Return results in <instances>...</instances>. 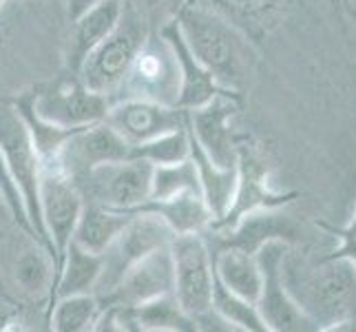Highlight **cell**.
Here are the masks:
<instances>
[{
	"label": "cell",
	"mask_w": 356,
	"mask_h": 332,
	"mask_svg": "<svg viewBox=\"0 0 356 332\" xmlns=\"http://www.w3.org/2000/svg\"><path fill=\"white\" fill-rule=\"evenodd\" d=\"M0 193H3V200H5L7 213L11 215V219L16 221L18 228L22 232H27V235L35 242L31 221L27 217V211H24V204H22V198H20V191L16 187V182H14V177H11V173H9V166L5 162L3 151H0Z\"/></svg>",
	"instance_id": "cell-32"
},
{
	"label": "cell",
	"mask_w": 356,
	"mask_h": 332,
	"mask_svg": "<svg viewBox=\"0 0 356 332\" xmlns=\"http://www.w3.org/2000/svg\"><path fill=\"white\" fill-rule=\"evenodd\" d=\"M133 157H142L146 162H151L153 166L159 164H175L181 159L191 157V138H188V129L181 127L175 131H168L164 135H157V138L135 144L133 146Z\"/></svg>",
	"instance_id": "cell-30"
},
{
	"label": "cell",
	"mask_w": 356,
	"mask_h": 332,
	"mask_svg": "<svg viewBox=\"0 0 356 332\" xmlns=\"http://www.w3.org/2000/svg\"><path fill=\"white\" fill-rule=\"evenodd\" d=\"M213 266H215V279L219 284L243 299L254 303L259 301L264 275H261L259 260H257V253L237 244H224L213 255Z\"/></svg>",
	"instance_id": "cell-20"
},
{
	"label": "cell",
	"mask_w": 356,
	"mask_h": 332,
	"mask_svg": "<svg viewBox=\"0 0 356 332\" xmlns=\"http://www.w3.org/2000/svg\"><path fill=\"white\" fill-rule=\"evenodd\" d=\"M173 292V260H170V246L168 248L153 251L140 262H135L120 284L104 294L100 306H140L144 301H151L159 294Z\"/></svg>",
	"instance_id": "cell-16"
},
{
	"label": "cell",
	"mask_w": 356,
	"mask_h": 332,
	"mask_svg": "<svg viewBox=\"0 0 356 332\" xmlns=\"http://www.w3.org/2000/svg\"><path fill=\"white\" fill-rule=\"evenodd\" d=\"M131 153L133 144H129L108 122L102 120L73 133L54 162H58L65 173L76 180L100 164L129 159L133 157Z\"/></svg>",
	"instance_id": "cell-15"
},
{
	"label": "cell",
	"mask_w": 356,
	"mask_h": 332,
	"mask_svg": "<svg viewBox=\"0 0 356 332\" xmlns=\"http://www.w3.org/2000/svg\"><path fill=\"white\" fill-rule=\"evenodd\" d=\"M215 14L237 27L252 45L264 40L284 14V0H202Z\"/></svg>",
	"instance_id": "cell-21"
},
{
	"label": "cell",
	"mask_w": 356,
	"mask_h": 332,
	"mask_svg": "<svg viewBox=\"0 0 356 332\" xmlns=\"http://www.w3.org/2000/svg\"><path fill=\"white\" fill-rule=\"evenodd\" d=\"M213 310L222 317L232 330L268 332L257 303L230 292L226 286L219 284L217 279H215V290H213Z\"/></svg>",
	"instance_id": "cell-29"
},
{
	"label": "cell",
	"mask_w": 356,
	"mask_h": 332,
	"mask_svg": "<svg viewBox=\"0 0 356 332\" xmlns=\"http://www.w3.org/2000/svg\"><path fill=\"white\" fill-rule=\"evenodd\" d=\"M120 213H124L129 217L155 215L162 221H166L175 235H184V232H206L213 224V213L200 191H184L164 200L149 198L142 204L129 208V211H120Z\"/></svg>",
	"instance_id": "cell-18"
},
{
	"label": "cell",
	"mask_w": 356,
	"mask_h": 332,
	"mask_svg": "<svg viewBox=\"0 0 356 332\" xmlns=\"http://www.w3.org/2000/svg\"><path fill=\"white\" fill-rule=\"evenodd\" d=\"M173 237L175 232L159 217L133 215L127 221V226L120 230V235L113 239V244L102 253L104 266L93 294L95 297L108 294L120 284V279L124 277V273L135 262H140L142 257H146L153 251L168 248Z\"/></svg>",
	"instance_id": "cell-8"
},
{
	"label": "cell",
	"mask_w": 356,
	"mask_h": 332,
	"mask_svg": "<svg viewBox=\"0 0 356 332\" xmlns=\"http://www.w3.org/2000/svg\"><path fill=\"white\" fill-rule=\"evenodd\" d=\"M0 151H3L9 173L20 191L24 211H27V217L33 228V237L40 246H44L47 253L51 255V260H54V246L47 235L42 213H40L42 162L31 142L27 127H24L22 118L18 116V111L11 106V102L0 104Z\"/></svg>",
	"instance_id": "cell-4"
},
{
	"label": "cell",
	"mask_w": 356,
	"mask_h": 332,
	"mask_svg": "<svg viewBox=\"0 0 356 332\" xmlns=\"http://www.w3.org/2000/svg\"><path fill=\"white\" fill-rule=\"evenodd\" d=\"M184 191H200L197 171H195L193 159H181L175 164H159L153 166L151 180V195L153 200H164L170 195H177ZM202 193V191H200Z\"/></svg>",
	"instance_id": "cell-31"
},
{
	"label": "cell",
	"mask_w": 356,
	"mask_h": 332,
	"mask_svg": "<svg viewBox=\"0 0 356 332\" xmlns=\"http://www.w3.org/2000/svg\"><path fill=\"white\" fill-rule=\"evenodd\" d=\"M151 180L153 164L142 157H129L122 162L95 166L76 177V184L84 202L100 204L113 211H129L149 200Z\"/></svg>",
	"instance_id": "cell-7"
},
{
	"label": "cell",
	"mask_w": 356,
	"mask_h": 332,
	"mask_svg": "<svg viewBox=\"0 0 356 332\" xmlns=\"http://www.w3.org/2000/svg\"><path fill=\"white\" fill-rule=\"evenodd\" d=\"M159 35H162V38L170 45V49H173L177 67H179V93H177L175 106H179L184 111H193V109L204 106L206 102H211L217 93L230 91V89H224L222 84L215 80L213 73L193 56V52L188 49L186 40H184V35L177 27L175 18L162 24Z\"/></svg>",
	"instance_id": "cell-17"
},
{
	"label": "cell",
	"mask_w": 356,
	"mask_h": 332,
	"mask_svg": "<svg viewBox=\"0 0 356 332\" xmlns=\"http://www.w3.org/2000/svg\"><path fill=\"white\" fill-rule=\"evenodd\" d=\"M146 38H149V27L142 9L127 0L118 27L87 56L76 73L78 80L87 89L113 100Z\"/></svg>",
	"instance_id": "cell-3"
},
{
	"label": "cell",
	"mask_w": 356,
	"mask_h": 332,
	"mask_svg": "<svg viewBox=\"0 0 356 332\" xmlns=\"http://www.w3.org/2000/svg\"><path fill=\"white\" fill-rule=\"evenodd\" d=\"M9 102L18 111V116L22 118L24 127H27V131L31 135V142L35 146V151H38V155H40L42 164L54 162V159L60 155V151H63L65 142L78 129H82V127L67 129V127H58V125H51V122L42 120L33 109V91H24V93H20L18 97H14V100H9Z\"/></svg>",
	"instance_id": "cell-25"
},
{
	"label": "cell",
	"mask_w": 356,
	"mask_h": 332,
	"mask_svg": "<svg viewBox=\"0 0 356 332\" xmlns=\"http://www.w3.org/2000/svg\"><path fill=\"white\" fill-rule=\"evenodd\" d=\"M330 232H334V237L339 239V246L334 253V257H343V260H350L356 266V211L352 215V219L348 221L346 226L339 228H330Z\"/></svg>",
	"instance_id": "cell-33"
},
{
	"label": "cell",
	"mask_w": 356,
	"mask_h": 332,
	"mask_svg": "<svg viewBox=\"0 0 356 332\" xmlns=\"http://www.w3.org/2000/svg\"><path fill=\"white\" fill-rule=\"evenodd\" d=\"M241 106L239 91H222L200 109L186 111V127L204 153L217 166H237V138L230 129V120Z\"/></svg>",
	"instance_id": "cell-12"
},
{
	"label": "cell",
	"mask_w": 356,
	"mask_h": 332,
	"mask_svg": "<svg viewBox=\"0 0 356 332\" xmlns=\"http://www.w3.org/2000/svg\"><path fill=\"white\" fill-rule=\"evenodd\" d=\"M7 3V0H0V9H3V5Z\"/></svg>",
	"instance_id": "cell-39"
},
{
	"label": "cell",
	"mask_w": 356,
	"mask_h": 332,
	"mask_svg": "<svg viewBox=\"0 0 356 332\" xmlns=\"http://www.w3.org/2000/svg\"><path fill=\"white\" fill-rule=\"evenodd\" d=\"M102 266H104V255L89 253L80 248L76 242H71L65 251V260L51 290V306L58 297L93 292L97 286V279L102 275Z\"/></svg>",
	"instance_id": "cell-23"
},
{
	"label": "cell",
	"mask_w": 356,
	"mask_h": 332,
	"mask_svg": "<svg viewBox=\"0 0 356 332\" xmlns=\"http://www.w3.org/2000/svg\"><path fill=\"white\" fill-rule=\"evenodd\" d=\"M0 206H5V200H3V193H0ZM7 208V206H5Z\"/></svg>",
	"instance_id": "cell-38"
},
{
	"label": "cell",
	"mask_w": 356,
	"mask_h": 332,
	"mask_svg": "<svg viewBox=\"0 0 356 332\" xmlns=\"http://www.w3.org/2000/svg\"><path fill=\"white\" fill-rule=\"evenodd\" d=\"M297 193H281L270 187V166L266 164L264 155L248 146V142L237 140V187L228 211L222 219L211 224L213 232L232 230L243 217L259 211H279L281 206L290 204Z\"/></svg>",
	"instance_id": "cell-6"
},
{
	"label": "cell",
	"mask_w": 356,
	"mask_h": 332,
	"mask_svg": "<svg viewBox=\"0 0 356 332\" xmlns=\"http://www.w3.org/2000/svg\"><path fill=\"white\" fill-rule=\"evenodd\" d=\"M188 138H191V159L195 164V171H197L200 191L204 195L208 208H211L213 221H217V219H222L226 215L228 206L232 202V195H235L237 166H232V168L217 166L213 159L204 153V149L197 144V140L191 135V131H188Z\"/></svg>",
	"instance_id": "cell-22"
},
{
	"label": "cell",
	"mask_w": 356,
	"mask_h": 332,
	"mask_svg": "<svg viewBox=\"0 0 356 332\" xmlns=\"http://www.w3.org/2000/svg\"><path fill=\"white\" fill-rule=\"evenodd\" d=\"M175 22L188 49L224 89L243 91L254 71V45L202 0L184 3Z\"/></svg>",
	"instance_id": "cell-2"
},
{
	"label": "cell",
	"mask_w": 356,
	"mask_h": 332,
	"mask_svg": "<svg viewBox=\"0 0 356 332\" xmlns=\"http://www.w3.org/2000/svg\"><path fill=\"white\" fill-rule=\"evenodd\" d=\"M286 288L314 330H356V266L343 257L325 255L299 270L290 248L281 264Z\"/></svg>",
	"instance_id": "cell-1"
},
{
	"label": "cell",
	"mask_w": 356,
	"mask_h": 332,
	"mask_svg": "<svg viewBox=\"0 0 356 332\" xmlns=\"http://www.w3.org/2000/svg\"><path fill=\"white\" fill-rule=\"evenodd\" d=\"M343 3H346V5H348V9L356 11V0H343Z\"/></svg>",
	"instance_id": "cell-37"
},
{
	"label": "cell",
	"mask_w": 356,
	"mask_h": 332,
	"mask_svg": "<svg viewBox=\"0 0 356 332\" xmlns=\"http://www.w3.org/2000/svg\"><path fill=\"white\" fill-rule=\"evenodd\" d=\"M100 315V299L93 292L58 297L49 308V324L56 332H89Z\"/></svg>",
	"instance_id": "cell-27"
},
{
	"label": "cell",
	"mask_w": 356,
	"mask_h": 332,
	"mask_svg": "<svg viewBox=\"0 0 356 332\" xmlns=\"http://www.w3.org/2000/svg\"><path fill=\"white\" fill-rule=\"evenodd\" d=\"M122 9H124V0H102L100 5L91 7L71 22L67 52V67L71 76H76L87 56L118 27Z\"/></svg>",
	"instance_id": "cell-19"
},
{
	"label": "cell",
	"mask_w": 356,
	"mask_h": 332,
	"mask_svg": "<svg viewBox=\"0 0 356 332\" xmlns=\"http://www.w3.org/2000/svg\"><path fill=\"white\" fill-rule=\"evenodd\" d=\"M129 3H133L135 7H153L159 3V0H129Z\"/></svg>",
	"instance_id": "cell-36"
},
{
	"label": "cell",
	"mask_w": 356,
	"mask_h": 332,
	"mask_svg": "<svg viewBox=\"0 0 356 332\" xmlns=\"http://www.w3.org/2000/svg\"><path fill=\"white\" fill-rule=\"evenodd\" d=\"M173 260V294L179 308L193 324L213 310L215 266L213 253L204 239V232H184L170 242Z\"/></svg>",
	"instance_id": "cell-5"
},
{
	"label": "cell",
	"mask_w": 356,
	"mask_h": 332,
	"mask_svg": "<svg viewBox=\"0 0 356 332\" xmlns=\"http://www.w3.org/2000/svg\"><path fill=\"white\" fill-rule=\"evenodd\" d=\"M131 217L113 211V208H106L100 204H91L84 202V208L78 217L76 230H73L71 242H76L80 248L102 255L108 246L113 244V239L120 235V230L127 226V221Z\"/></svg>",
	"instance_id": "cell-24"
},
{
	"label": "cell",
	"mask_w": 356,
	"mask_h": 332,
	"mask_svg": "<svg viewBox=\"0 0 356 332\" xmlns=\"http://www.w3.org/2000/svg\"><path fill=\"white\" fill-rule=\"evenodd\" d=\"M20 324V308L5 297H0V332L16 330Z\"/></svg>",
	"instance_id": "cell-34"
},
{
	"label": "cell",
	"mask_w": 356,
	"mask_h": 332,
	"mask_svg": "<svg viewBox=\"0 0 356 332\" xmlns=\"http://www.w3.org/2000/svg\"><path fill=\"white\" fill-rule=\"evenodd\" d=\"M84 208V198L76 180L60 168L58 162L42 164L40 175V213L47 235L54 246V268L56 279L65 260V251L71 244L78 217Z\"/></svg>",
	"instance_id": "cell-9"
},
{
	"label": "cell",
	"mask_w": 356,
	"mask_h": 332,
	"mask_svg": "<svg viewBox=\"0 0 356 332\" xmlns=\"http://www.w3.org/2000/svg\"><path fill=\"white\" fill-rule=\"evenodd\" d=\"M290 244L284 237H273L264 242L257 248V260L261 266L264 286L257 308L261 313V319L268 328V332H308L314 330L310 319L301 313V308L286 288L284 273H281V264H284L286 251Z\"/></svg>",
	"instance_id": "cell-10"
},
{
	"label": "cell",
	"mask_w": 356,
	"mask_h": 332,
	"mask_svg": "<svg viewBox=\"0 0 356 332\" xmlns=\"http://www.w3.org/2000/svg\"><path fill=\"white\" fill-rule=\"evenodd\" d=\"M102 0H67V16L73 22L76 18H80L84 11H89L91 7L100 5Z\"/></svg>",
	"instance_id": "cell-35"
},
{
	"label": "cell",
	"mask_w": 356,
	"mask_h": 332,
	"mask_svg": "<svg viewBox=\"0 0 356 332\" xmlns=\"http://www.w3.org/2000/svg\"><path fill=\"white\" fill-rule=\"evenodd\" d=\"M14 275L16 284L27 294L49 292V297H51V290L56 284V268L51 255L47 253L44 246L35 244L31 248H24L16 260Z\"/></svg>",
	"instance_id": "cell-28"
},
{
	"label": "cell",
	"mask_w": 356,
	"mask_h": 332,
	"mask_svg": "<svg viewBox=\"0 0 356 332\" xmlns=\"http://www.w3.org/2000/svg\"><path fill=\"white\" fill-rule=\"evenodd\" d=\"M177 93L179 67L173 49L159 33H149L115 97H144L162 104H175Z\"/></svg>",
	"instance_id": "cell-11"
},
{
	"label": "cell",
	"mask_w": 356,
	"mask_h": 332,
	"mask_svg": "<svg viewBox=\"0 0 356 332\" xmlns=\"http://www.w3.org/2000/svg\"><path fill=\"white\" fill-rule=\"evenodd\" d=\"M104 122L135 146L186 127V111L175 104H162L144 97H115L106 111Z\"/></svg>",
	"instance_id": "cell-14"
},
{
	"label": "cell",
	"mask_w": 356,
	"mask_h": 332,
	"mask_svg": "<svg viewBox=\"0 0 356 332\" xmlns=\"http://www.w3.org/2000/svg\"><path fill=\"white\" fill-rule=\"evenodd\" d=\"M138 332H188L195 330L193 319L179 308L173 292L133 306Z\"/></svg>",
	"instance_id": "cell-26"
},
{
	"label": "cell",
	"mask_w": 356,
	"mask_h": 332,
	"mask_svg": "<svg viewBox=\"0 0 356 332\" xmlns=\"http://www.w3.org/2000/svg\"><path fill=\"white\" fill-rule=\"evenodd\" d=\"M111 97L87 89L73 76L49 89H33V109L42 120L58 127L78 129L89 127L106 118Z\"/></svg>",
	"instance_id": "cell-13"
}]
</instances>
